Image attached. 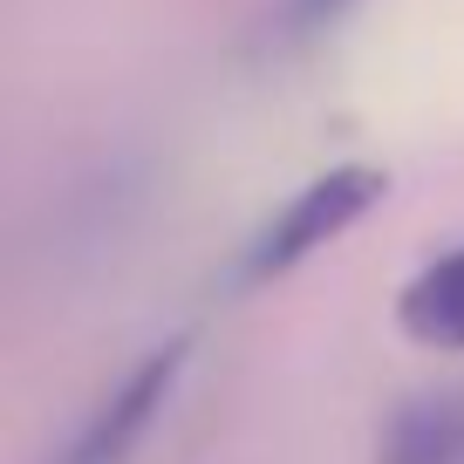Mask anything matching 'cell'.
<instances>
[{
	"instance_id": "1",
	"label": "cell",
	"mask_w": 464,
	"mask_h": 464,
	"mask_svg": "<svg viewBox=\"0 0 464 464\" xmlns=\"http://www.w3.org/2000/svg\"><path fill=\"white\" fill-rule=\"evenodd\" d=\"M382 191H390V178H382L376 164H334V171H321L314 185H301L260 226V239H253L246 260H239V280H246V287H266V280L294 274L307 253H321L328 239H342Z\"/></svg>"
},
{
	"instance_id": "2",
	"label": "cell",
	"mask_w": 464,
	"mask_h": 464,
	"mask_svg": "<svg viewBox=\"0 0 464 464\" xmlns=\"http://www.w3.org/2000/svg\"><path fill=\"white\" fill-rule=\"evenodd\" d=\"M185 348H191V334H171V342L150 348L144 362H137L130 376L96 403V417L62 444L55 464H123V458H130V450L144 444V430L158 423V410H164V396H171L178 369H185Z\"/></svg>"
},
{
	"instance_id": "3",
	"label": "cell",
	"mask_w": 464,
	"mask_h": 464,
	"mask_svg": "<svg viewBox=\"0 0 464 464\" xmlns=\"http://www.w3.org/2000/svg\"><path fill=\"white\" fill-rule=\"evenodd\" d=\"M396 328L417 348H437V355H464V246L437 253L430 266L403 280L396 294Z\"/></svg>"
},
{
	"instance_id": "4",
	"label": "cell",
	"mask_w": 464,
	"mask_h": 464,
	"mask_svg": "<svg viewBox=\"0 0 464 464\" xmlns=\"http://www.w3.org/2000/svg\"><path fill=\"white\" fill-rule=\"evenodd\" d=\"M458 450H464V410L450 396H423L382 430L376 464H458Z\"/></svg>"
},
{
	"instance_id": "5",
	"label": "cell",
	"mask_w": 464,
	"mask_h": 464,
	"mask_svg": "<svg viewBox=\"0 0 464 464\" xmlns=\"http://www.w3.org/2000/svg\"><path fill=\"white\" fill-rule=\"evenodd\" d=\"M348 0H287V28L294 34H307V28H328L334 14H342Z\"/></svg>"
}]
</instances>
